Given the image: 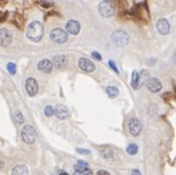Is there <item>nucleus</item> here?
<instances>
[{
	"label": "nucleus",
	"mask_w": 176,
	"mask_h": 175,
	"mask_svg": "<svg viewBox=\"0 0 176 175\" xmlns=\"http://www.w3.org/2000/svg\"><path fill=\"white\" fill-rule=\"evenodd\" d=\"M44 34V28L43 25L38 21L32 22L28 27H27V38L31 39L32 41H40Z\"/></svg>",
	"instance_id": "nucleus-1"
},
{
	"label": "nucleus",
	"mask_w": 176,
	"mask_h": 175,
	"mask_svg": "<svg viewBox=\"0 0 176 175\" xmlns=\"http://www.w3.org/2000/svg\"><path fill=\"white\" fill-rule=\"evenodd\" d=\"M21 135H22V139L26 144H34L35 140H37V131L35 129L32 127V125H24L22 128V131H21Z\"/></svg>",
	"instance_id": "nucleus-2"
},
{
	"label": "nucleus",
	"mask_w": 176,
	"mask_h": 175,
	"mask_svg": "<svg viewBox=\"0 0 176 175\" xmlns=\"http://www.w3.org/2000/svg\"><path fill=\"white\" fill-rule=\"evenodd\" d=\"M50 38H51L52 41H55L57 44H63V43L67 41L68 35H67V32L66 31H63L61 28H55V29L51 31Z\"/></svg>",
	"instance_id": "nucleus-3"
},
{
	"label": "nucleus",
	"mask_w": 176,
	"mask_h": 175,
	"mask_svg": "<svg viewBox=\"0 0 176 175\" xmlns=\"http://www.w3.org/2000/svg\"><path fill=\"white\" fill-rule=\"evenodd\" d=\"M99 11L103 17H111L114 14V5L111 2H102L99 5Z\"/></svg>",
	"instance_id": "nucleus-4"
},
{
	"label": "nucleus",
	"mask_w": 176,
	"mask_h": 175,
	"mask_svg": "<svg viewBox=\"0 0 176 175\" xmlns=\"http://www.w3.org/2000/svg\"><path fill=\"white\" fill-rule=\"evenodd\" d=\"M112 40L119 45V46H124L129 43V35L124 32V31H116L113 34H112Z\"/></svg>",
	"instance_id": "nucleus-5"
},
{
	"label": "nucleus",
	"mask_w": 176,
	"mask_h": 175,
	"mask_svg": "<svg viewBox=\"0 0 176 175\" xmlns=\"http://www.w3.org/2000/svg\"><path fill=\"white\" fill-rule=\"evenodd\" d=\"M38 89H39V86H38L37 80H35L33 77L27 78V80H26V90H27L28 95H29V96H34V95H37Z\"/></svg>",
	"instance_id": "nucleus-6"
},
{
	"label": "nucleus",
	"mask_w": 176,
	"mask_h": 175,
	"mask_svg": "<svg viewBox=\"0 0 176 175\" xmlns=\"http://www.w3.org/2000/svg\"><path fill=\"white\" fill-rule=\"evenodd\" d=\"M129 130H130V133L134 135V136H137V135H140V133H141V130H142V124H141V122L137 119V118H131L130 121H129Z\"/></svg>",
	"instance_id": "nucleus-7"
},
{
	"label": "nucleus",
	"mask_w": 176,
	"mask_h": 175,
	"mask_svg": "<svg viewBox=\"0 0 176 175\" xmlns=\"http://www.w3.org/2000/svg\"><path fill=\"white\" fill-rule=\"evenodd\" d=\"M12 40V34L6 28L0 29V46H8Z\"/></svg>",
	"instance_id": "nucleus-8"
},
{
	"label": "nucleus",
	"mask_w": 176,
	"mask_h": 175,
	"mask_svg": "<svg viewBox=\"0 0 176 175\" xmlns=\"http://www.w3.org/2000/svg\"><path fill=\"white\" fill-rule=\"evenodd\" d=\"M146 86L148 88V90L152 93H158L161 89V83L157 78H148L146 81Z\"/></svg>",
	"instance_id": "nucleus-9"
},
{
	"label": "nucleus",
	"mask_w": 176,
	"mask_h": 175,
	"mask_svg": "<svg viewBox=\"0 0 176 175\" xmlns=\"http://www.w3.org/2000/svg\"><path fill=\"white\" fill-rule=\"evenodd\" d=\"M79 67H80V69H83V71H85V72H94L95 71V64L90 61V60H87V58H85V57H81L80 60H79Z\"/></svg>",
	"instance_id": "nucleus-10"
},
{
	"label": "nucleus",
	"mask_w": 176,
	"mask_h": 175,
	"mask_svg": "<svg viewBox=\"0 0 176 175\" xmlns=\"http://www.w3.org/2000/svg\"><path fill=\"white\" fill-rule=\"evenodd\" d=\"M66 29H67L68 33H70L73 35H77L79 33V31H80V25L75 20H69L67 22V25H66Z\"/></svg>",
	"instance_id": "nucleus-11"
},
{
	"label": "nucleus",
	"mask_w": 176,
	"mask_h": 175,
	"mask_svg": "<svg viewBox=\"0 0 176 175\" xmlns=\"http://www.w3.org/2000/svg\"><path fill=\"white\" fill-rule=\"evenodd\" d=\"M157 29L160 34H168L170 32V23L165 20V18H161L157 22Z\"/></svg>",
	"instance_id": "nucleus-12"
},
{
	"label": "nucleus",
	"mask_w": 176,
	"mask_h": 175,
	"mask_svg": "<svg viewBox=\"0 0 176 175\" xmlns=\"http://www.w3.org/2000/svg\"><path fill=\"white\" fill-rule=\"evenodd\" d=\"M67 63H68V58L64 55H57L54 57V61H52V64L58 69L64 68L67 66Z\"/></svg>",
	"instance_id": "nucleus-13"
},
{
	"label": "nucleus",
	"mask_w": 176,
	"mask_h": 175,
	"mask_svg": "<svg viewBox=\"0 0 176 175\" xmlns=\"http://www.w3.org/2000/svg\"><path fill=\"white\" fill-rule=\"evenodd\" d=\"M52 62L50 60H41L39 63H38V69L43 73H50L52 71Z\"/></svg>",
	"instance_id": "nucleus-14"
},
{
	"label": "nucleus",
	"mask_w": 176,
	"mask_h": 175,
	"mask_svg": "<svg viewBox=\"0 0 176 175\" xmlns=\"http://www.w3.org/2000/svg\"><path fill=\"white\" fill-rule=\"evenodd\" d=\"M55 114L58 119H66L68 117V110L63 105H57L55 107Z\"/></svg>",
	"instance_id": "nucleus-15"
},
{
	"label": "nucleus",
	"mask_w": 176,
	"mask_h": 175,
	"mask_svg": "<svg viewBox=\"0 0 176 175\" xmlns=\"http://www.w3.org/2000/svg\"><path fill=\"white\" fill-rule=\"evenodd\" d=\"M11 175H28V169H27L26 165L18 164V165H16V167L12 169Z\"/></svg>",
	"instance_id": "nucleus-16"
},
{
	"label": "nucleus",
	"mask_w": 176,
	"mask_h": 175,
	"mask_svg": "<svg viewBox=\"0 0 176 175\" xmlns=\"http://www.w3.org/2000/svg\"><path fill=\"white\" fill-rule=\"evenodd\" d=\"M106 93H107V95H108L111 99H114V97L118 96L119 90H118V88H117V86H108L107 89H106Z\"/></svg>",
	"instance_id": "nucleus-17"
},
{
	"label": "nucleus",
	"mask_w": 176,
	"mask_h": 175,
	"mask_svg": "<svg viewBox=\"0 0 176 175\" xmlns=\"http://www.w3.org/2000/svg\"><path fill=\"white\" fill-rule=\"evenodd\" d=\"M139 83H140V75L135 71V72H132V78H131V85H132L134 89H137L139 88Z\"/></svg>",
	"instance_id": "nucleus-18"
},
{
	"label": "nucleus",
	"mask_w": 176,
	"mask_h": 175,
	"mask_svg": "<svg viewBox=\"0 0 176 175\" xmlns=\"http://www.w3.org/2000/svg\"><path fill=\"white\" fill-rule=\"evenodd\" d=\"M126 151H128V153H129V154H136V153H137V151H139V147H137V145H136V144H130V145L128 146Z\"/></svg>",
	"instance_id": "nucleus-19"
},
{
	"label": "nucleus",
	"mask_w": 176,
	"mask_h": 175,
	"mask_svg": "<svg viewBox=\"0 0 176 175\" xmlns=\"http://www.w3.org/2000/svg\"><path fill=\"white\" fill-rule=\"evenodd\" d=\"M44 113H45V116H46V117H51V116H54V114H55V108H54L52 106H46V107H45Z\"/></svg>",
	"instance_id": "nucleus-20"
},
{
	"label": "nucleus",
	"mask_w": 176,
	"mask_h": 175,
	"mask_svg": "<svg viewBox=\"0 0 176 175\" xmlns=\"http://www.w3.org/2000/svg\"><path fill=\"white\" fill-rule=\"evenodd\" d=\"M75 170H84V169H87V163L83 162V160H79L78 164L74 167Z\"/></svg>",
	"instance_id": "nucleus-21"
},
{
	"label": "nucleus",
	"mask_w": 176,
	"mask_h": 175,
	"mask_svg": "<svg viewBox=\"0 0 176 175\" xmlns=\"http://www.w3.org/2000/svg\"><path fill=\"white\" fill-rule=\"evenodd\" d=\"M91 170L87 168V169H84V170H74V175H91Z\"/></svg>",
	"instance_id": "nucleus-22"
},
{
	"label": "nucleus",
	"mask_w": 176,
	"mask_h": 175,
	"mask_svg": "<svg viewBox=\"0 0 176 175\" xmlns=\"http://www.w3.org/2000/svg\"><path fill=\"white\" fill-rule=\"evenodd\" d=\"M15 118H16V121H17L18 123H23V122H24V117H23V114H22L20 111H16V112H15Z\"/></svg>",
	"instance_id": "nucleus-23"
},
{
	"label": "nucleus",
	"mask_w": 176,
	"mask_h": 175,
	"mask_svg": "<svg viewBox=\"0 0 176 175\" xmlns=\"http://www.w3.org/2000/svg\"><path fill=\"white\" fill-rule=\"evenodd\" d=\"M8 69H9V72H10L11 74H15V72H16V66H15V63H8Z\"/></svg>",
	"instance_id": "nucleus-24"
},
{
	"label": "nucleus",
	"mask_w": 176,
	"mask_h": 175,
	"mask_svg": "<svg viewBox=\"0 0 176 175\" xmlns=\"http://www.w3.org/2000/svg\"><path fill=\"white\" fill-rule=\"evenodd\" d=\"M77 152L83 153V154H89V153H90V151H89V150H81V148H77Z\"/></svg>",
	"instance_id": "nucleus-25"
},
{
	"label": "nucleus",
	"mask_w": 176,
	"mask_h": 175,
	"mask_svg": "<svg viewBox=\"0 0 176 175\" xmlns=\"http://www.w3.org/2000/svg\"><path fill=\"white\" fill-rule=\"evenodd\" d=\"M109 66H111V67L113 68V71H114L116 73H118V69H117V66L114 64V62H113V61H109Z\"/></svg>",
	"instance_id": "nucleus-26"
},
{
	"label": "nucleus",
	"mask_w": 176,
	"mask_h": 175,
	"mask_svg": "<svg viewBox=\"0 0 176 175\" xmlns=\"http://www.w3.org/2000/svg\"><path fill=\"white\" fill-rule=\"evenodd\" d=\"M97 175H111L108 171H106V170H99L97 171Z\"/></svg>",
	"instance_id": "nucleus-27"
},
{
	"label": "nucleus",
	"mask_w": 176,
	"mask_h": 175,
	"mask_svg": "<svg viewBox=\"0 0 176 175\" xmlns=\"http://www.w3.org/2000/svg\"><path fill=\"white\" fill-rule=\"evenodd\" d=\"M93 56H94L95 58H97V60H101V55L97 54V52H93Z\"/></svg>",
	"instance_id": "nucleus-28"
},
{
	"label": "nucleus",
	"mask_w": 176,
	"mask_h": 175,
	"mask_svg": "<svg viewBox=\"0 0 176 175\" xmlns=\"http://www.w3.org/2000/svg\"><path fill=\"white\" fill-rule=\"evenodd\" d=\"M132 175H141V173H140L139 170H134V171H132Z\"/></svg>",
	"instance_id": "nucleus-29"
},
{
	"label": "nucleus",
	"mask_w": 176,
	"mask_h": 175,
	"mask_svg": "<svg viewBox=\"0 0 176 175\" xmlns=\"http://www.w3.org/2000/svg\"><path fill=\"white\" fill-rule=\"evenodd\" d=\"M60 175H69V174H67V173H64V171H62V173H60Z\"/></svg>",
	"instance_id": "nucleus-30"
},
{
	"label": "nucleus",
	"mask_w": 176,
	"mask_h": 175,
	"mask_svg": "<svg viewBox=\"0 0 176 175\" xmlns=\"http://www.w3.org/2000/svg\"><path fill=\"white\" fill-rule=\"evenodd\" d=\"M174 61H175V63H176V54H175V56H174Z\"/></svg>",
	"instance_id": "nucleus-31"
}]
</instances>
